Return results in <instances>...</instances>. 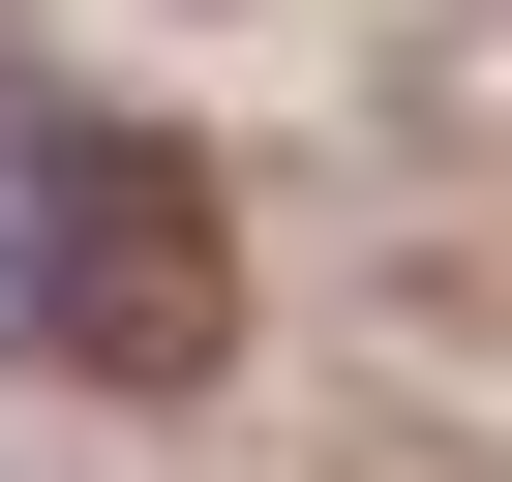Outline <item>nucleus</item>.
<instances>
[{
    "label": "nucleus",
    "instance_id": "obj_1",
    "mask_svg": "<svg viewBox=\"0 0 512 482\" xmlns=\"http://www.w3.org/2000/svg\"><path fill=\"white\" fill-rule=\"evenodd\" d=\"M31 332H61V362H121V392H181V362H211V241H181V181H151V151H61Z\"/></svg>",
    "mask_w": 512,
    "mask_h": 482
}]
</instances>
